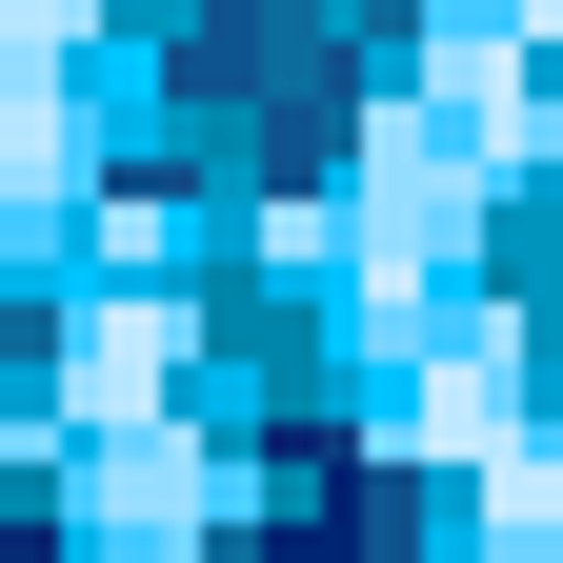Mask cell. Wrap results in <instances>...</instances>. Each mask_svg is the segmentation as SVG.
Returning a JSON list of instances; mask_svg holds the SVG:
<instances>
[{
    "mask_svg": "<svg viewBox=\"0 0 563 563\" xmlns=\"http://www.w3.org/2000/svg\"><path fill=\"white\" fill-rule=\"evenodd\" d=\"M504 563H563V463L504 443Z\"/></svg>",
    "mask_w": 563,
    "mask_h": 563,
    "instance_id": "1",
    "label": "cell"
}]
</instances>
